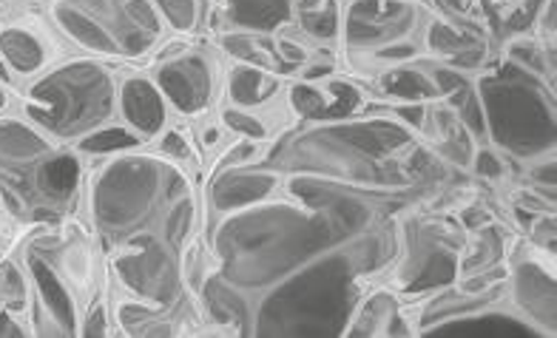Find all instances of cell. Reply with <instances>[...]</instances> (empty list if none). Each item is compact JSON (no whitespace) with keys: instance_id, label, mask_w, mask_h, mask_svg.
Masks as SVG:
<instances>
[{"instance_id":"cell-40","label":"cell","mask_w":557,"mask_h":338,"mask_svg":"<svg viewBox=\"0 0 557 338\" xmlns=\"http://www.w3.org/2000/svg\"><path fill=\"white\" fill-rule=\"evenodd\" d=\"M492 222H495V214L486 205H467L458 214V225L463 230H470V234L478 228H484V225H492Z\"/></svg>"},{"instance_id":"cell-37","label":"cell","mask_w":557,"mask_h":338,"mask_svg":"<svg viewBox=\"0 0 557 338\" xmlns=\"http://www.w3.org/2000/svg\"><path fill=\"white\" fill-rule=\"evenodd\" d=\"M557 225H555V214L552 211H543V214H537V220L532 222V239H535L537 250L541 253H549V256H555V239H557Z\"/></svg>"},{"instance_id":"cell-36","label":"cell","mask_w":557,"mask_h":338,"mask_svg":"<svg viewBox=\"0 0 557 338\" xmlns=\"http://www.w3.org/2000/svg\"><path fill=\"white\" fill-rule=\"evenodd\" d=\"M259 157H262V148H259L257 140H239L220 157V168L216 171L236 168V165H248V162L259 160Z\"/></svg>"},{"instance_id":"cell-1","label":"cell","mask_w":557,"mask_h":338,"mask_svg":"<svg viewBox=\"0 0 557 338\" xmlns=\"http://www.w3.org/2000/svg\"><path fill=\"white\" fill-rule=\"evenodd\" d=\"M259 162L271 197L213 228L208 322L231 336H345L361 285L396 265L404 216L438 185L359 183L278 148Z\"/></svg>"},{"instance_id":"cell-31","label":"cell","mask_w":557,"mask_h":338,"mask_svg":"<svg viewBox=\"0 0 557 338\" xmlns=\"http://www.w3.org/2000/svg\"><path fill=\"white\" fill-rule=\"evenodd\" d=\"M529 177H532V191H535L537 197H549V202H555V157L546 154L541 157V160L532 162Z\"/></svg>"},{"instance_id":"cell-20","label":"cell","mask_w":557,"mask_h":338,"mask_svg":"<svg viewBox=\"0 0 557 338\" xmlns=\"http://www.w3.org/2000/svg\"><path fill=\"white\" fill-rule=\"evenodd\" d=\"M379 86H382L384 95L398 100V103H430V100H438V89H435L430 72L410 66V63L387 68Z\"/></svg>"},{"instance_id":"cell-11","label":"cell","mask_w":557,"mask_h":338,"mask_svg":"<svg viewBox=\"0 0 557 338\" xmlns=\"http://www.w3.org/2000/svg\"><path fill=\"white\" fill-rule=\"evenodd\" d=\"M506 296L512 299V308L527 322H532L546 336H555L557 322V290L555 271L532 253H521L506 267Z\"/></svg>"},{"instance_id":"cell-44","label":"cell","mask_w":557,"mask_h":338,"mask_svg":"<svg viewBox=\"0 0 557 338\" xmlns=\"http://www.w3.org/2000/svg\"><path fill=\"white\" fill-rule=\"evenodd\" d=\"M220 140H222V128H216V125H208V128H202V146L213 148Z\"/></svg>"},{"instance_id":"cell-12","label":"cell","mask_w":557,"mask_h":338,"mask_svg":"<svg viewBox=\"0 0 557 338\" xmlns=\"http://www.w3.org/2000/svg\"><path fill=\"white\" fill-rule=\"evenodd\" d=\"M117 117L148 142L169 128V100L148 74H125L117 83Z\"/></svg>"},{"instance_id":"cell-29","label":"cell","mask_w":557,"mask_h":338,"mask_svg":"<svg viewBox=\"0 0 557 338\" xmlns=\"http://www.w3.org/2000/svg\"><path fill=\"white\" fill-rule=\"evenodd\" d=\"M472 40H478V37H470L467 32L455 29L453 23L447 21H433L430 23V29H426V46H430V52L441 54L444 60H447L449 54L461 52L463 46H470Z\"/></svg>"},{"instance_id":"cell-18","label":"cell","mask_w":557,"mask_h":338,"mask_svg":"<svg viewBox=\"0 0 557 338\" xmlns=\"http://www.w3.org/2000/svg\"><path fill=\"white\" fill-rule=\"evenodd\" d=\"M0 58L12 72L29 77L46 66V43L32 29L23 26H7L0 29Z\"/></svg>"},{"instance_id":"cell-8","label":"cell","mask_w":557,"mask_h":338,"mask_svg":"<svg viewBox=\"0 0 557 338\" xmlns=\"http://www.w3.org/2000/svg\"><path fill=\"white\" fill-rule=\"evenodd\" d=\"M421 9L410 0H350L342 12V32L350 49H384L418 29Z\"/></svg>"},{"instance_id":"cell-6","label":"cell","mask_w":557,"mask_h":338,"mask_svg":"<svg viewBox=\"0 0 557 338\" xmlns=\"http://www.w3.org/2000/svg\"><path fill=\"white\" fill-rule=\"evenodd\" d=\"M463 230L449 220L404 216L401 253L396 259L393 285L407 299H426L455 285L461 276Z\"/></svg>"},{"instance_id":"cell-21","label":"cell","mask_w":557,"mask_h":338,"mask_svg":"<svg viewBox=\"0 0 557 338\" xmlns=\"http://www.w3.org/2000/svg\"><path fill=\"white\" fill-rule=\"evenodd\" d=\"M495 265H504V234L492 222L484 228L472 230L470 248L463 245L461 250V276H470V273L490 271Z\"/></svg>"},{"instance_id":"cell-42","label":"cell","mask_w":557,"mask_h":338,"mask_svg":"<svg viewBox=\"0 0 557 338\" xmlns=\"http://www.w3.org/2000/svg\"><path fill=\"white\" fill-rule=\"evenodd\" d=\"M26 333L29 330L17 322V316L12 313V310L0 308V338H23Z\"/></svg>"},{"instance_id":"cell-5","label":"cell","mask_w":557,"mask_h":338,"mask_svg":"<svg viewBox=\"0 0 557 338\" xmlns=\"http://www.w3.org/2000/svg\"><path fill=\"white\" fill-rule=\"evenodd\" d=\"M49 17L74 46L109 58H139L160 43L154 0H54Z\"/></svg>"},{"instance_id":"cell-15","label":"cell","mask_w":557,"mask_h":338,"mask_svg":"<svg viewBox=\"0 0 557 338\" xmlns=\"http://www.w3.org/2000/svg\"><path fill=\"white\" fill-rule=\"evenodd\" d=\"M412 327L401 318V299L393 290H375L370 299L356 304L350 324L345 327L347 338L375 336H410Z\"/></svg>"},{"instance_id":"cell-13","label":"cell","mask_w":557,"mask_h":338,"mask_svg":"<svg viewBox=\"0 0 557 338\" xmlns=\"http://www.w3.org/2000/svg\"><path fill=\"white\" fill-rule=\"evenodd\" d=\"M421 336L433 338H472V336H490V338H546V333L537 330L535 324L527 322V318L518 313V310H500L498 302L486 304V308H478L467 316L449 318V322L433 324L426 327Z\"/></svg>"},{"instance_id":"cell-14","label":"cell","mask_w":557,"mask_h":338,"mask_svg":"<svg viewBox=\"0 0 557 338\" xmlns=\"http://www.w3.org/2000/svg\"><path fill=\"white\" fill-rule=\"evenodd\" d=\"M54 148L52 137H46L35 123L15 117H0V177L3 183L17 179Z\"/></svg>"},{"instance_id":"cell-41","label":"cell","mask_w":557,"mask_h":338,"mask_svg":"<svg viewBox=\"0 0 557 338\" xmlns=\"http://www.w3.org/2000/svg\"><path fill=\"white\" fill-rule=\"evenodd\" d=\"M535 26H541V35L549 37V43L555 40V32H557V3L555 0H543L541 15H537Z\"/></svg>"},{"instance_id":"cell-16","label":"cell","mask_w":557,"mask_h":338,"mask_svg":"<svg viewBox=\"0 0 557 338\" xmlns=\"http://www.w3.org/2000/svg\"><path fill=\"white\" fill-rule=\"evenodd\" d=\"M294 0H225L227 23L250 35H268L294 21Z\"/></svg>"},{"instance_id":"cell-30","label":"cell","mask_w":557,"mask_h":338,"mask_svg":"<svg viewBox=\"0 0 557 338\" xmlns=\"http://www.w3.org/2000/svg\"><path fill=\"white\" fill-rule=\"evenodd\" d=\"M222 125L236 137H243V140L262 142L271 134V128L257 114H250V109H239V105H231V109L222 111Z\"/></svg>"},{"instance_id":"cell-17","label":"cell","mask_w":557,"mask_h":338,"mask_svg":"<svg viewBox=\"0 0 557 338\" xmlns=\"http://www.w3.org/2000/svg\"><path fill=\"white\" fill-rule=\"evenodd\" d=\"M282 83L273 72L259 66H245V63H236L227 74V97L231 103L239 105V109H257L264 105L271 97L278 95Z\"/></svg>"},{"instance_id":"cell-43","label":"cell","mask_w":557,"mask_h":338,"mask_svg":"<svg viewBox=\"0 0 557 338\" xmlns=\"http://www.w3.org/2000/svg\"><path fill=\"white\" fill-rule=\"evenodd\" d=\"M433 3H438L447 15H455V17H461L463 12H467V3H463V0H433Z\"/></svg>"},{"instance_id":"cell-7","label":"cell","mask_w":557,"mask_h":338,"mask_svg":"<svg viewBox=\"0 0 557 338\" xmlns=\"http://www.w3.org/2000/svg\"><path fill=\"white\" fill-rule=\"evenodd\" d=\"M26 179L23 197L29 202L32 216H46V220H58L77 202V193L83 188V162L77 151H66V148L54 146L52 151L32 165L26 174L17 179H9L3 185H21Z\"/></svg>"},{"instance_id":"cell-45","label":"cell","mask_w":557,"mask_h":338,"mask_svg":"<svg viewBox=\"0 0 557 338\" xmlns=\"http://www.w3.org/2000/svg\"><path fill=\"white\" fill-rule=\"evenodd\" d=\"M509 3H521V0H509Z\"/></svg>"},{"instance_id":"cell-22","label":"cell","mask_w":557,"mask_h":338,"mask_svg":"<svg viewBox=\"0 0 557 338\" xmlns=\"http://www.w3.org/2000/svg\"><path fill=\"white\" fill-rule=\"evenodd\" d=\"M506 60H512L529 72L543 74L546 80L555 83V43H537L532 37L521 35L506 46Z\"/></svg>"},{"instance_id":"cell-10","label":"cell","mask_w":557,"mask_h":338,"mask_svg":"<svg viewBox=\"0 0 557 338\" xmlns=\"http://www.w3.org/2000/svg\"><path fill=\"white\" fill-rule=\"evenodd\" d=\"M154 80L169 105H174L185 117L202 114L211 105L213 89H216L211 60L194 49H180L174 58L160 60Z\"/></svg>"},{"instance_id":"cell-32","label":"cell","mask_w":557,"mask_h":338,"mask_svg":"<svg viewBox=\"0 0 557 338\" xmlns=\"http://www.w3.org/2000/svg\"><path fill=\"white\" fill-rule=\"evenodd\" d=\"M486 46L481 43V40H472L470 46H463L461 52H455V54H449L447 58V63H444V66H449V68H455V72H481V68H484V63H486Z\"/></svg>"},{"instance_id":"cell-34","label":"cell","mask_w":557,"mask_h":338,"mask_svg":"<svg viewBox=\"0 0 557 338\" xmlns=\"http://www.w3.org/2000/svg\"><path fill=\"white\" fill-rule=\"evenodd\" d=\"M160 151L162 157H169V160L180 162V165L194 160L191 142H188V137H185L183 132H176V128H165V132L160 134Z\"/></svg>"},{"instance_id":"cell-2","label":"cell","mask_w":557,"mask_h":338,"mask_svg":"<svg viewBox=\"0 0 557 338\" xmlns=\"http://www.w3.org/2000/svg\"><path fill=\"white\" fill-rule=\"evenodd\" d=\"M88 205L120 285L139 302L180 308L188 290L185 256L199 228V199L183 165L169 157H117L95 174Z\"/></svg>"},{"instance_id":"cell-39","label":"cell","mask_w":557,"mask_h":338,"mask_svg":"<svg viewBox=\"0 0 557 338\" xmlns=\"http://www.w3.org/2000/svg\"><path fill=\"white\" fill-rule=\"evenodd\" d=\"M418 52H421V49H418L412 40H398V43H389V46H384V49H375L373 58L379 60V63L401 66V63H410Z\"/></svg>"},{"instance_id":"cell-23","label":"cell","mask_w":557,"mask_h":338,"mask_svg":"<svg viewBox=\"0 0 557 338\" xmlns=\"http://www.w3.org/2000/svg\"><path fill=\"white\" fill-rule=\"evenodd\" d=\"M294 21H299L301 29L315 40H336L342 32V7L336 0H322L315 7L296 9Z\"/></svg>"},{"instance_id":"cell-33","label":"cell","mask_w":557,"mask_h":338,"mask_svg":"<svg viewBox=\"0 0 557 338\" xmlns=\"http://www.w3.org/2000/svg\"><path fill=\"white\" fill-rule=\"evenodd\" d=\"M470 168L475 171V177L486 179V183H495V179H500L506 174L504 160H500L498 151H492V148H475Z\"/></svg>"},{"instance_id":"cell-19","label":"cell","mask_w":557,"mask_h":338,"mask_svg":"<svg viewBox=\"0 0 557 338\" xmlns=\"http://www.w3.org/2000/svg\"><path fill=\"white\" fill-rule=\"evenodd\" d=\"M117 324L125 336H180L176 318L171 310L157 308V304L139 302V299H123L117 302Z\"/></svg>"},{"instance_id":"cell-28","label":"cell","mask_w":557,"mask_h":338,"mask_svg":"<svg viewBox=\"0 0 557 338\" xmlns=\"http://www.w3.org/2000/svg\"><path fill=\"white\" fill-rule=\"evenodd\" d=\"M0 308L21 313L29 308V276L9 259H0Z\"/></svg>"},{"instance_id":"cell-27","label":"cell","mask_w":557,"mask_h":338,"mask_svg":"<svg viewBox=\"0 0 557 338\" xmlns=\"http://www.w3.org/2000/svg\"><path fill=\"white\" fill-rule=\"evenodd\" d=\"M287 100H290L294 114H299L301 120H327V111H331V97H327V89L308 80L294 83Z\"/></svg>"},{"instance_id":"cell-24","label":"cell","mask_w":557,"mask_h":338,"mask_svg":"<svg viewBox=\"0 0 557 338\" xmlns=\"http://www.w3.org/2000/svg\"><path fill=\"white\" fill-rule=\"evenodd\" d=\"M139 137L128 128V125H106V128H97L88 137H83L77 142V151L83 154H120V151H132L139 146Z\"/></svg>"},{"instance_id":"cell-3","label":"cell","mask_w":557,"mask_h":338,"mask_svg":"<svg viewBox=\"0 0 557 338\" xmlns=\"http://www.w3.org/2000/svg\"><path fill=\"white\" fill-rule=\"evenodd\" d=\"M475 91L484 109L486 140L515 160L535 162L555 151V83L512 60L478 74Z\"/></svg>"},{"instance_id":"cell-26","label":"cell","mask_w":557,"mask_h":338,"mask_svg":"<svg viewBox=\"0 0 557 338\" xmlns=\"http://www.w3.org/2000/svg\"><path fill=\"white\" fill-rule=\"evenodd\" d=\"M162 23L174 32H197L206 17V0H154Z\"/></svg>"},{"instance_id":"cell-46","label":"cell","mask_w":557,"mask_h":338,"mask_svg":"<svg viewBox=\"0 0 557 338\" xmlns=\"http://www.w3.org/2000/svg\"><path fill=\"white\" fill-rule=\"evenodd\" d=\"M0 15H3V9H0Z\"/></svg>"},{"instance_id":"cell-35","label":"cell","mask_w":557,"mask_h":338,"mask_svg":"<svg viewBox=\"0 0 557 338\" xmlns=\"http://www.w3.org/2000/svg\"><path fill=\"white\" fill-rule=\"evenodd\" d=\"M111 324H109V310H106L103 302H97L88 308L86 316L81 318V327H77V336H111Z\"/></svg>"},{"instance_id":"cell-4","label":"cell","mask_w":557,"mask_h":338,"mask_svg":"<svg viewBox=\"0 0 557 338\" xmlns=\"http://www.w3.org/2000/svg\"><path fill=\"white\" fill-rule=\"evenodd\" d=\"M23 111L54 142H77L117 117V77L95 60H69L26 91Z\"/></svg>"},{"instance_id":"cell-9","label":"cell","mask_w":557,"mask_h":338,"mask_svg":"<svg viewBox=\"0 0 557 338\" xmlns=\"http://www.w3.org/2000/svg\"><path fill=\"white\" fill-rule=\"evenodd\" d=\"M26 273L35 293V333L37 336H77L81 318L77 304L52 262L40 250L26 253Z\"/></svg>"},{"instance_id":"cell-38","label":"cell","mask_w":557,"mask_h":338,"mask_svg":"<svg viewBox=\"0 0 557 338\" xmlns=\"http://www.w3.org/2000/svg\"><path fill=\"white\" fill-rule=\"evenodd\" d=\"M512 15L506 17V29L509 32H527L532 23L537 21V15H541V7L543 0H521V3H512Z\"/></svg>"},{"instance_id":"cell-25","label":"cell","mask_w":557,"mask_h":338,"mask_svg":"<svg viewBox=\"0 0 557 338\" xmlns=\"http://www.w3.org/2000/svg\"><path fill=\"white\" fill-rule=\"evenodd\" d=\"M222 46H225V52L236 60V63H245V66H259V68H282L278 63V54H268L262 49V43L257 40V35H250V32H231V35L222 37Z\"/></svg>"}]
</instances>
